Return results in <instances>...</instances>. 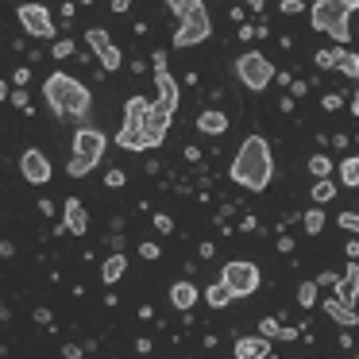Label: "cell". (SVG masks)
<instances>
[{
  "mask_svg": "<svg viewBox=\"0 0 359 359\" xmlns=\"http://www.w3.org/2000/svg\"><path fill=\"white\" fill-rule=\"evenodd\" d=\"M236 78H240V86H248L251 93H263V89L274 81V66L266 62V55L248 50V55L236 58Z\"/></svg>",
  "mask_w": 359,
  "mask_h": 359,
  "instance_id": "obj_8",
  "label": "cell"
},
{
  "mask_svg": "<svg viewBox=\"0 0 359 359\" xmlns=\"http://www.w3.org/2000/svg\"><path fill=\"white\" fill-rule=\"evenodd\" d=\"M16 16L32 39H55V20H50V12L43 4H20Z\"/></svg>",
  "mask_w": 359,
  "mask_h": 359,
  "instance_id": "obj_9",
  "label": "cell"
},
{
  "mask_svg": "<svg viewBox=\"0 0 359 359\" xmlns=\"http://www.w3.org/2000/svg\"><path fill=\"white\" fill-rule=\"evenodd\" d=\"M43 97H47V104L58 112V116L66 120H86L89 109H93V97H89V89L81 86L78 78H70V74H50L47 81H43Z\"/></svg>",
  "mask_w": 359,
  "mask_h": 359,
  "instance_id": "obj_2",
  "label": "cell"
},
{
  "mask_svg": "<svg viewBox=\"0 0 359 359\" xmlns=\"http://www.w3.org/2000/svg\"><path fill=\"white\" fill-rule=\"evenodd\" d=\"M140 255H143V259H158L163 251H158V243H151V240H147V243H140Z\"/></svg>",
  "mask_w": 359,
  "mask_h": 359,
  "instance_id": "obj_35",
  "label": "cell"
},
{
  "mask_svg": "<svg viewBox=\"0 0 359 359\" xmlns=\"http://www.w3.org/2000/svg\"><path fill=\"white\" fill-rule=\"evenodd\" d=\"M325 313H328V317H332L340 328H355V325H359V313L348 309V305H340L336 297H328V302H325Z\"/></svg>",
  "mask_w": 359,
  "mask_h": 359,
  "instance_id": "obj_18",
  "label": "cell"
},
{
  "mask_svg": "<svg viewBox=\"0 0 359 359\" xmlns=\"http://www.w3.org/2000/svg\"><path fill=\"white\" fill-rule=\"evenodd\" d=\"M259 336H263V340H274V336H278V320L263 317V320H259Z\"/></svg>",
  "mask_w": 359,
  "mask_h": 359,
  "instance_id": "obj_27",
  "label": "cell"
},
{
  "mask_svg": "<svg viewBox=\"0 0 359 359\" xmlns=\"http://www.w3.org/2000/svg\"><path fill=\"white\" fill-rule=\"evenodd\" d=\"M317 66H320V70H332V66H336V50H317Z\"/></svg>",
  "mask_w": 359,
  "mask_h": 359,
  "instance_id": "obj_31",
  "label": "cell"
},
{
  "mask_svg": "<svg viewBox=\"0 0 359 359\" xmlns=\"http://www.w3.org/2000/svg\"><path fill=\"white\" fill-rule=\"evenodd\" d=\"M309 174H313L317 182H325L328 174H332V158H328V155H313V158H309Z\"/></svg>",
  "mask_w": 359,
  "mask_h": 359,
  "instance_id": "obj_23",
  "label": "cell"
},
{
  "mask_svg": "<svg viewBox=\"0 0 359 359\" xmlns=\"http://www.w3.org/2000/svg\"><path fill=\"white\" fill-rule=\"evenodd\" d=\"M50 55H55V58H70L74 55V43L70 39H58L55 47H50Z\"/></svg>",
  "mask_w": 359,
  "mask_h": 359,
  "instance_id": "obj_30",
  "label": "cell"
},
{
  "mask_svg": "<svg viewBox=\"0 0 359 359\" xmlns=\"http://www.w3.org/2000/svg\"><path fill=\"white\" fill-rule=\"evenodd\" d=\"M155 74H166V55L163 50H155Z\"/></svg>",
  "mask_w": 359,
  "mask_h": 359,
  "instance_id": "obj_41",
  "label": "cell"
},
{
  "mask_svg": "<svg viewBox=\"0 0 359 359\" xmlns=\"http://www.w3.org/2000/svg\"><path fill=\"white\" fill-rule=\"evenodd\" d=\"M170 12H178V32H174V47H197L212 35V24L205 16V4L201 0H170Z\"/></svg>",
  "mask_w": 359,
  "mask_h": 359,
  "instance_id": "obj_4",
  "label": "cell"
},
{
  "mask_svg": "<svg viewBox=\"0 0 359 359\" xmlns=\"http://www.w3.org/2000/svg\"><path fill=\"white\" fill-rule=\"evenodd\" d=\"M336 224H340L344 232H355L359 236V212H340V220H336Z\"/></svg>",
  "mask_w": 359,
  "mask_h": 359,
  "instance_id": "obj_28",
  "label": "cell"
},
{
  "mask_svg": "<svg viewBox=\"0 0 359 359\" xmlns=\"http://www.w3.org/2000/svg\"><path fill=\"white\" fill-rule=\"evenodd\" d=\"M336 302L348 305V309H355L359 302V263H348V271H344V278H336Z\"/></svg>",
  "mask_w": 359,
  "mask_h": 359,
  "instance_id": "obj_13",
  "label": "cell"
},
{
  "mask_svg": "<svg viewBox=\"0 0 359 359\" xmlns=\"http://www.w3.org/2000/svg\"><path fill=\"white\" fill-rule=\"evenodd\" d=\"M351 12H359V0H317L309 8V16H313L317 32L332 35L336 47H348L351 43V27H348Z\"/></svg>",
  "mask_w": 359,
  "mask_h": 359,
  "instance_id": "obj_3",
  "label": "cell"
},
{
  "mask_svg": "<svg viewBox=\"0 0 359 359\" xmlns=\"http://www.w3.org/2000/svg\"><path fill=\"white\" fill-rule=\"evenodd\" d=\"M348 259H359V240H351V243H348Z\"/></svg>",
  "mask_w": 359,
  "mask_h": 359,
  "instance_id": "obj_46",
  "label": "cell"
},
{
  "mask_svg": "<svg viewBox=\"0 0 359 359\" xmlns=\"http://www.w3.org/2000/svg\"><path fill=\"white\" fill-rule=\"evenodd\" d=\"M297 305H305V309L317 305V282H302V286H297Z\"/></svg>",
  "mask_w": 359,
  "mask_h": 359,
  "instance_id": "obj_26",
  "label": "cell"
},
{
  "mask_svg": "<svg viewBox=\"0 0 359 359\" xmlns=\"http://www.w3.org/2000/svg\"><path fill=\"white\" fill-rule=\"evenodd\" d=\"M12 97V89H8V81H0V101H8Z\"/></svg>",
  "mask_w": 359,
  "mask_h": 359,
  "instance_id": "obj_47",
  "label": "cell"
},
{
  "mask_svg": "<svg viewBox=\"0 0 359 359\" xmlns=\"http://www.w3.org/2000/svg\"><path fill=\"white\" fill-rule=\"evenodd\" d=\"M201 297H205V302H209V305H212V309H224V305H228V302H232V294H228V290H224V286H220V282H212V286H209V290H201Z\"/></svg>",
  "mask_w": 359,
  "mask_h": 359,
  "instance_id": "obj_22",
  "label": "cell"
},
{
  "mask_svg": "<svg viewBox=\"0 0 359 359\" xmlns=\"http://www.w3.org/2000/svg\"><path fill=\"white\" fill-rule=\"evenodd\" d=\"M12 104H16V109H24V112H27V93H24V89H16V93H12Z\"/></svg>",
  "mask_w": 359,
  "mask_h": 359,
  "instance_id": "obj_37",
  "label": "cell"
},
{
  "mask_svg": "<svg viewBox=\"0 0 359 359\" xmlns=\"http://www.w3.org/2000/svg\"><path fill=\"white\" fill-rule=\"evenodd\" d=\"M271 178H274L271 143H266L263 135H248V140L240 143V151H236V158H232V182L243 189H251V194H263V189L271 186Z\"/></svg>",
  "mask_w": 359,
  "mask_h": 359,
  "instance_id": "obj_1",
  "label": "cell"
},
{
  "mask_svg": "<svg viewBox=\"0 0 359 359\" xmlns=\"http://www.w3.org/2000/svg\"><path fill=\"white\" fill-rule=\"evenodd\" d=\"M197 297H201V290H197L189 278H186V282H174V286H170V305H174V309H182V313L194 309Z\"/></svg>",
  "mask_w": 359,
  "mask_h": 359,
  "instance_id": "obj_15",
  "label": "cell"
},
{
  "mask_svg": "<svg viewBox=\"0 0 359 359\" xmlns=\"http://www.w3.org/2000/svg\"><path fill=\"white\" fill-rule=\"evenodd\" d=\"M217 255V243H201V259H212Z\"/></svg>",
  "mask_w": 359,
  "mask_h": 359,
  "instance_id": "obj_43",
  "label": "cell"
},
{
  "mask_svg": "<svg viewBox=\"0 0 359 359\" xmlns=\"http://www.w3.org/2000/svg\"><path fill=\"white\" fill-rule=\"evenodd\" d=\"M170 116L174 112H166L163 104H155V101L147 104V116H143V143H147V147H158V143L166 140V132H170Z\"/></svg>",
  "mask_w": 359,
  "mask_h": 359,
  "instance_id": "obj_10",
  "label": "cell"
},
{
  "mask_svg": "<svg viewBox=\"0 0 359 359\" xmlns=\"http://www.w3.org/2000/svg\"><path fill=\"white\" fill-rule=\"evenodd\" d=\"M355 359H359V351H355Z\"/></svg>",
  "mask_w": 359,
  "mask_h": 359,
  "instance_id": "obj_49",
  "label": "cell"
},
{
  "mask_svg": "<svg viewBox=\"0 0 359 359\" xmlns=\"http://www.w3.org/2000/svg\"><path fill=\"white\" fill-rule=\"evenodd\" d=\"M332 197H336V186L325 178V182H317V186H313L309 201H317V209H320V205H325V201H332Z\"/></svg>",
  "mask_w": 359,
  "mask_h": 359,
  "instance_id": "obj_24",
  "label": "cell"
},
{
  "mask_svg": "<svg viewBox=\"0 0 359 359\" xmlns=\"http://www.w3.org/2000/svg\"><path fill=\"white\" fill-rule=\"evenodd\" d=\"M104 147H109L104 132H97V128H78V135H74V158H70V166H66V174H70V178H86V174L104 158Z\"/></svg>",
  "mask_w": 359,
  "mask_h": 359,
  "instance_id": "obj_5",
  "label": "cell"
},
{
  "mask_svg": "<svg viewBox=\"0 0 359 359\" xmlns=\"http://www.w3.org/2000/svg\"><path fill=\"white\" fill-rule=\"evenodd\" d=\"M336 278H340V274L325 271V274H320V278H317V286H336Z\"/></svg>",
  "mask_w": 359,
  "mask_h": 359,
  "instance_id": "obj_39",
  "label": "cell"
},
{
  "mask_svg": "<svg viewBox=\"0 0 359 359\" xmlns=\"http://www.w3.org/2000/svg\"><path fill=\"white\" fill-rule=\"evenodd\" d=\"M147 97H128L124 104V128H120L116 143L124 151H147V143H143V116H147Z\"/></svg>",
  "mask_w": 359,
  "mask_h": 359,
  "instance_id": "obj_7",
  "label": "cell"
},
{
  "mask_svg": "<svg viewBox=\"0 0 359 359\" xmlns=\"http://www.w3.org/2000/svg\"><path fill=\"white\" fill-rule=\"evenodd\" d=\"M35 320H39V325H50V309H35Z\"/></svg>",
  "mask_w": 359,
  "mask_h": 359,
  "instance_id": "obj_45",
  "label": "cell"
},
{
  "mask_svg": "<svg viewBox=\"0 0 359 359\" xmlns=\"http://www.w3.org/2000/svg\"><path fill=\"white\" fill-rule=\"evenodd\" d=\"M197 132L201 135H224L228 132V116L220 109H205L201 116H197Z\"/></svg>",
  "mask_w": 359,
  "mask_h": 359,
  "instance_id": "obj_17",
  "label": "cell"
},
{
  "mask_svg": "<svg viewBox=\"0 0 359 359\" xmlns=\"http://www.w3.org/2000/svg\"><path fill=\"white\" fill-rule=\"evenodd\" d=\"M124 182H128L124 170H109V174H104V186H109V189H120Z\"/></svg>",
  "mask_w": 359,
  "mask_h": 359,
  "instance_id": "obj_29",
  "label": "cell"
},
{
  "mask_svg": "<svg viewBox=\"0 0 359 359\" xmlns=\"http://www.w3.org/2000/svg\"><path fill=\"white\" fill-rule=\"evenodd\" d=\"M278 12H286V16H297V12H305V4H302V0H282Z\"/></svg>",
  "mask_w": 359,
  "mask_h": 359,
  "instance_id": "obj_32",
  "label": "cell"
},
{
  "mask_svg": "<svg viewBox=\"0 0 359 359\" xmlns=\"http://www.w3.org/2000/svg\"><path fill=\"white\" fill-rule=\"evenodd\" d=\"M351 112L359 116V89H355V97H351Z\"/></svg>",
  "mask_w": 359,
  "mask_h": 359,
  "instance_id": "obj_48",
  "label": "cell"
},
{
  "mask_svg": "<svg viewBox=\"0 0 359 359\" xmlns=\"http://www.w3.org/2000/svg\"><path fill=\"white\" fill-rule=\"evenodd\" d=\"M86 228H89V212H86V205H81L78 197H66V201H62V232L81 236Z\"/></svg>",
  "mask_w": 359,
  "mask_h": 359,
  "instance_id": "obj_12",
  "label": "cell"
},
{
  "mask_svg": "<svg viewBox=\"0 0 359 359\" xmlns=\"http://www.w3.org/2000/svg\"><path fill=\"white\" fill-rule=\"evenodd\" d=\"M302 224H305V232H309V236H320V228H325V212H320V209H309V212L302 217Z\"/></svg>",
  "mask_w": 359,
  "mask_h": 359,
  "instance_id": "obj_25",
  "label": "cell"
},
{
  "mask_svg": "<svg viewBox=\"0 0 359 359\" xmlns=\"http://www.w3.org/2000/svg\"><path fill=\"white\" fill-rule=\"evenodd\" d=\"M124 271H128V259L120 255V251H112V255L104 259V266H101V278H104V286H116V282L124 278Z\"/></svg>",
  "mask_w": 359,
  "mask_h": 359,
  "instance_id": "obj_19",
  "label": "cell"
},
{
  "mask_svg": "<svg viewBox=\"0 0 359 359\" xmlns=\"http://www.w3.org/2000/svg\"><path fill=\"white\" fill-rule=\"evenodd\" d=\"M340 186H348V189L359 186V155H351L340 163Z\"/></svg>",
  "mask_w": 359,
  "mask_h": 359,
  "instance_id": "obj_21",
  "label": "cell"
},
{
  "mask_svg": "<svg viewBox=\"0 0 359 359\" xmlns=\"http://www.w3.org/2000/svg\"><path fill=\"white\" fill-rule=\"evenodd\" d=\"M0 255H4V259L16 255V243H12V240H0Z\"/></svg>",
  "mask_w": 359,
  "mask_h": 359,
  "instance_id": "obj_40",
  "label": "cell"
},
{
  "mask_svg": "<svg viewBox=\"0 0 359 359\" xmlns=\"http://www.w3.org/2000/svg\"><path fill=\"white\" fill-rule=\"evenodd\" d=\"M259 282H263V274H259L255 263H248V259H232V263H224V271H220V286L236 297H251L259 290Z\"/></svg>",
  "mask_w": 359,
  "mask_h": 359,
  "instance_id": "obj_6",
  "label": "cell"
},
{
  "mask_svg": "<svg viewBox=\"0 0 359 359\" xmlns=\"http://www.w3.org/2000/svg\"><path fill=\"white\" fill-rule=\"evenodd\" d=\"M271 355V340L263 336H240L236 340V359H266Z\"/></svg>",
  "mask_w": 359,
  "mask_h": 359,
  "instance_id": "obj_14",
  "label": "cell"
},
{
  "mask_svg": "<svg viewBox=\"0 0 359 359\" xmlns=\"http://www.w3.org/2000/svg\"><path fill=\"white\" fill-rule=\"evenodd\" d=\"M135 351H143V355L151 351V340H147V336H140V340H135Z\"/></svg>",
  "mask_w": 359,
  "mask_h": 359,
  "instance_id": "obj_44",
  "label": "cell"
},
{
  "mask_svg": "<svg viewBox=\"0 0 359 359\" xmlns=\"http://www.w3.org/2000/svg\"><path fill=\"white\" fill-rule=\"evenodd\" d=\"M12 81H16V86H27V81H32V70H27V66H20V70L12 74Z\"/></svg>",
  "mask_w": 359,
  "mask_h": 359,
  "instance_id": "obj_36",
  "label": "cell"
},
{
  "mask_svg": "<svg viewBox=\"0 0 359 359\" xmlns=\"http://www.w3.org/2000/svg\"><path fill=\"white\" fill-rule=\"evenodd\" d=\"M155 228L158 232H174V220L166 217V212H155Z\"/></svg>",
  "mask_w": 359,
  "mask_h": 359,
  "instance_id": "obj_33",
  "label": "cell"
},
{
  "mask_svg": "<svg viewBox=\"0 0 359 359\" xmlns=\"http://www.w3.org/2000/svg\"><path fill=\"white\" fill-rule=\"evenodd\" d=\"M62 359H81V348H78V344H66V348H62Z\"/></svg>",
  "mask_w": 359,
  "mask_h": 359,
  "instance_id": "obj_38",
  "label": "cell"
},
{
  "mask_svg": "<svg viewBox=\"0 0 359 359\" xmlns=\"http://www.w3.org/2000/svg\"><path fill=\"white\" fill-rule=\"evenodd\" d=\"M20 174H24L27 182H32V186H47L50 182V163H47V155H43V151H24V155H20Z\"/></svg>",
  "mask_w": 359,
  "mask_h": 359,
  "instance_id": "obj_11",
  "label": "cell"
},
{
  "mask_svg": "<svg viewBox=\"0 0 359 359\" xmlns=\"http://www.w3.org/2000/svg\"><path fill=\"white\" fill-rule=\"evenodd\" d=\"M336 66H340L344 78H355V81H359V55H355V50L336 47Z\"/></svg>",
  "mask_w": 359,
  "mask_h": 359,
  "instance_id": "obj_20",
  "label": "cell"
},
{
  "mask_svg": "<svg viewBox=\"0 0 359 359\" xmlns=\"http://www.w3.org/2000/svg\"><path fill=\"white\" fill-rule=\"evenodd\" d=\"M155 86H158V101H155V104H163L166 112L178 109V93H182L178 81H174L170 74H155Z\"/></svg>",
  "mask_w": 359,
  "mask_h": 359,
  "instance_id": "obj_16",
  "label": "cell"
},
{
  "mask_svg": "<svg viewBox=\"0 0 359 359\" xmlns=\"http://www.w3.org/2000/svg\"><path fill=\"white\" fill-rule=\"evenodd\" d=\"M325 109H328V112H336V109H340V97L328 93V97H325Z\"/></svg>",
  "mask_w": 359,
  "mask_h": 359,
  "instance_id": "obj_42",
  "label": "cell"
},
{
  "mask_svg": "<svg viewBox=\"0 0 359 359\" xmlns=\"http://www.w3.org/2000/svg\"><path fill=\"white\" fill-rule=\"evenodd\" d=\"M302 336V328H294V325H278V340H297Z\"/></svg>",
  "mask_w": 359,
  "mask_h": 359,
  "instance_id": "obj_34",
  "label": "cell"
}]
</instances>
